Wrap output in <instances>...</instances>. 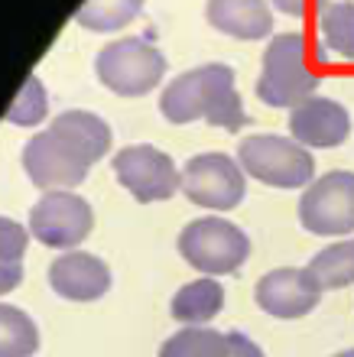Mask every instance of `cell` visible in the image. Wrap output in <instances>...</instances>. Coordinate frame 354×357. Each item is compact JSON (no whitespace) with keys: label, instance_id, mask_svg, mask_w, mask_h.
I'll list each match as a JSON object with an SVG mask.
<instances>
[{"label":"cell","instance_id":"6da1fadb","mask_svg":"<svg viewBox=\"0 0 354 357\" xmlns=\"http://www.w3.org/2000/svg\"><path fill=\"white\" fill-rule=\"evenodd\" d=\"M111 127L91 111H62L23 146V172L43 192H72L108 156Z\"/></svg>","mask_w":354,"mask_h":357},{"label":"cell","instance_id":"7a4b0ae2","mask_svg":"<svg viewBox=\"0 0 354 357\" xmlns=\"http://www.w3.org/2000/svg\"><path fill=\"white\" fill-rule=\"evenodd\" d=\"M159 114L169 123L205 121L231 133L247 123V111L234 85V68L224 62L198 66L176 75L159 94Z\"/></svg>","mask_w":354,"mask_h":357},{"label":"cell","instance_id":"3957f363","mask_svg":"<svg viewBox=\"0 0 354 357\" xmlns=\"http://www.w3.org/2000/svg\"><path fill=\"white\" fill-rule=\"evenodd\" d=\"M318 72L309 66V43L302 33H276L263 49L257 98L270 107H299L316 98Z\"/></svg>","mask_w":354,"mask_h":357},{"label":"cell","instance_id":"277c9868","mask_svg":"<svg viewBox=\"0 0 354 357\" xmlns=\"http://www.w3.org/2000/svg\"><path fill=\"white\" fill-rule=\"evenodd\" d=\"M237 162L247 176L270 188H302L316 182V160L302 143L280 133H253L237 146Z\"/></svg>","mask_w":354,"mask_h":357},{"label":"cell","instance_id":"5b68a950","mask_svg":"<svg viewBox=\"0 0 354 357\" xmlns=\"http://www.w3.org/2000/svg\"><path fill=\"white\" fill-rule=\"evenodd\" d=\"M179 254L192 270L205 276L237 273L251 257V241L228 218H196L179 231Z\"/></svg>","mask_w":354,"mask_h":357},{"label":"cell","instance_id":"8992f818","mask_svg":"<svg viewBox=\"0 0 354 357\" xmlns=\"http://www.w3.org/2000/svg\"><path fill=\"white\" fill-rule=\"evenodd\" d=\"M94 75L108 91L121 98H140L159 85L166 75V56L153 43L137 36L114 39L94 59Z\"/></svg>","mask_w":354,"mask_h":357},{"label":"cell","instance_id":"52a82bcc","mask_svg":"<svg viewBox=\"0 0 354 357\" xmlns=\"http://www.w3.org/2000/svg\"><path fill=\"white\" fill-rule=\"evenodd\" d=\"M247 172L228 153H198L182 169V192L192 205L208 211H231L247 195Z\"/></svg>","mask_w":354,"mask_h":357},{"label":"cell","instance_id":"ba28073f","mask_svg":"<svg viewBox=\"0 0 354 357\" xmlns=\"http://www.w3.org/2000/svg\"><path fill=\"white\" fill-rule=\"evenodd\" d=\"M114 176L140 205L153 202H169L182 188V172L172 162V156L149 143L124 146L114 153Z\"/></svg>","mask_w":354,"mask_h":357},{"label":"cell","instance_id":"9c48e42d","mask_svg":"<svg viewBox=\"0 0 354 357\" xmlns=\"http://www.w3.org/2000/svg\"><path fill=\"white\" fill-rule=\"evenodd\" d=\"M299 221L309 234L341 237L354 231V172L318 176L299 198Z\"/></svg>","mask_w":354,"mask_h":357},{"label":"cell","instance_id":"30bf717a","mask_svg":"<svg viewBox=\"0 0 354 357\" xmlns=\"http://www.w3.org/2000/svg\"><path fill=\"white\" fill-rule=\"evenodd\" d=\"M94 227V211L75 192H46L29 208V234L52 250H75L88 241Z\"/></svg>","mask_w":354,"mask_h":357},{"label":"cell","instance_id":"8fae6325","mask_svg":"<svg viewBox=\"0 0 354 357\" xmlns=\"http://www.w3.org/2000/svg\"><path fill=\"white\" fill-rule=\"evenodd\" d=\"M322 286L309 266H280L257 280L253 302L273 319H302L318 305Z\"/></svg>","mask_w":354,"mask_h":357},{"label":"cell","instance_id":"7c38bea8","mask_svg":"<svg viewBox=\"0 0 354 357\" xmlns=\"http://www.w3.org/2000/svg\"><path fill=\"white\" fill-rule=\"evenodd\" d=\"M289 133L293 140L302 143V146H316V150H332V146H341L351 133V114L348 107H341L332 98H309L299 107L289 111Z\"/></svg>","mask_w":354,"mask_h":357},{"label":"cell","instance_id":"4fadbf2b","mask_svg":"<svg viewBox=\"0 0 354 357\" xmlns=\"http://www.w3.org/2000/svg\"><path fill=\"white\" fill-rule=\"evenodd\" d=\"M49 286L68 302H98L111 289V270L101 257L84 250H66L49 264Z\"/></svg>","mask_w":354,"mask_h":357},{"label":"cell","instance_id":"5bb4252c","mask_svg":"<svg viewBox=\"0 0 354 357\" xmlns=\"http://www.w3.org/2000/svg\"><path fill=\"white\" fill-rule=\"evenodd\" d=\"M205 20L218 33L234 39H263L273 33L267 0H208Z\"/></svg>","mask_w":354,"mask_h":357},{"label":"cell","instance_id":"9a60e30c","mask_svg":"<svg viewBox=\"0 0 354 357\" xmlns=\"http://www.w3.org/2000/svg\"><path fill=\"white\" fill-rule=\"evenodd\" d=\"M224 309V286L214 276H202V280L186 282L182 289L172 296L169 302V312L179 325L186 328H198V325H208L212 319H218Z\"/></svg>","mask_w":354,"mask_h":357},{"label":"cell","instance_id":"2e32d148","mask_svg":"<svg viewBox=\"0 0 354 357\" xmlns=\"http://www.w3.org/2000/svg\"><path fill=\"white\" fill-rule=\"evenodd\" d=\"M318 36L325 52L354 62V0H332L318 13Z\"/></svg>","mask_w":354,"mask_h":357},{"label":"cell","instance_id":"e0dca14e","mask_svg":"<svg viewBox=\"0 0 354 357\" xmlns=\"http://www.w3.org/2000/svg\"><path fill=\"white\" fill-rule=\"evenodd\" d=\"M147 0H84L75 10V23L91 33H114L140 17Z\"/></svg>","mask_w":354,"mask_h":357},{"label":"cell","instance_id":"ac0fdd59","mask_svg":"<svg viewBox=\"0 0 354 357\" xmlns=\"http://www.w3.org/2000/svg\"><path fill=\"white\" fill-rule=\"evenodd\" d=\"M309 270H312V276L318 280L322 289H348V286H354V237L322 247L309 260Z\"/></svg>","mask_w":354,"mask_h":357},{"label":"cell","instance_id":"d6986e66","mask_svg":"<svg viewBox=\"0 0 354 357\" xmlns=\"http://www.w3.org/2000/svg\"><path fill=\"white\" fill-rule=\"evenodd\" d=\"M39 351V328L17 305H0V357H33Z\"/></svg>","mask_w":354,"mask_h":357},{"label":"cell","instance_id":"ffe728a7","mask_svg":"<svg viewBox=\"0 0 354 357\" xmlns=\"http://www.w3.org/2000/svg\"><path fill=\"white\" fill-rule=\"evenodd\" d=\"M27 241H29V234L20 221H13V218H3V221H0V292H3V296L20 286Z\"/></svg>","mask_w":354,"mask_h":357},{"label":"cell","instance_id":"44dd1931","mask_svg":"<svg viewBox=\"0 0 354 357\" xmlns=\"http://www.w3.org/2000/svg\"><path fill=\"white\" fill-rule=\"evenodd\" d=\"M228 335L214 328H179L163 341L156 357H224Z\"/></svg>","mask_w":354,"mask_h":357},{"label":"cell","instance_id":"7402d4cb","mask_svg":"<svg viewBox=\"0 0 354 357\" xmlns=\"http://www.w3.org/2000/svg\"><path fill=\"white\" fill-rule=\"evenodd\" d=\"M46 114H49L46 88H43V82L36 75H27L13 104L7 107V121L13 127H36V123L46 121Z\"/></svg>","mask_w":354,"mask_h":357},{"label":"cell","instance_id":"603a6c76","mask_svg":"<svg viewBox=\"0 0 354 357\" xmlns=\"http://www.w3.org/2000/svg\"><path fill=\"white\" fill-rule=\"evenodd\" d=\"M270 3L280 10V13H286V17L309 20V17H318L332 0H270Z\"/></svg>","mask_w":354,"mask_h":357},{"label":"cell","instance_id":"cb8c5ba5","mask_svg":"<svg viewBox=\"0 0 354 357\" xmlns=\"http://www.w3.org/2000/svg\"><path fill=\"white\" fill-rule=\"evenodd\" d=\"M224 357H267L260 351L257 341H251L241 331H228V348H224Z\"/></svg>","mask_w":354,"mask_h":357},{"label":"cell","instance_id":"d4e9b609","mask_svg":"<svg viewBox=\"0 0 354 357\" xmlns=\"http://www.w3.org/2000/svg\"><path fill=\"white\" fill-rule=\"evenodd\" d=\"M332 357H354V348L351 351H341V354H332Z\"/></svg>","mask_w":354,"mask_h":357}]
</instances>
